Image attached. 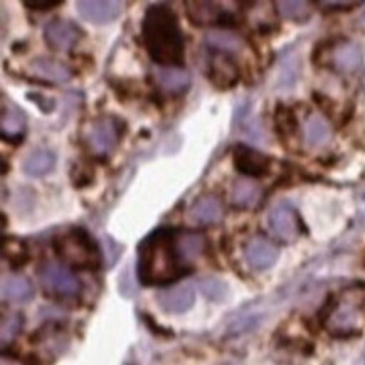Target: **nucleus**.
Masks as SVG:
<instances>
[{"label": "nucleus", "instance_id": "obj_32", "mask_svg": "<svg viewBox=\"0 0 365 365\" xmlns=\"http://www.w3.org/2000/svg\"><path fill=\"white\" fill-rule=\"evenodd\" d=\"M27 98L39 106L42 113H49V111L54 110V100H51L49 96L41 95V93H27Z\"/></svg>", "mask_w": 365, "mask_h": 365}, {"label": "nucleus", "instance_id": "obj_12", "mask_svg": "<svg viewBox=\"0 0 365 365\" xmlns=\"http://www.w3.org/2000/svg\"><path fill=\"white\" fill-rule=\"evenodd\" d=\"M157 302L165 313H179L189 312L195 302V292L190 284H180V287L167 288L157 294Z\"/></svg>", "mask_w": 365, "mask_h": 365}, {"label": "nucleus", "instance_id": "obj_23", "mask_svg": "<svg viewBox=\"0 0 365 365\" xmlns=\"http://www.w3.org/2000/svg\"><path fill=\"white\" fill-rule=\"evenodd\" d=\"M305 138L312 147H322L331 138V128L324 116L312 115L305 123Z\"/></svg>", "mask_w": 365, "mask_h": 365}, {"label": "nucleus", "instance_id": "obj_13", "mask_svg": "<svg viewBox=\"0 0 365 365\" xmlns=\"http://www.w3.org/2000/svg\"><path fill=\"white\" fill-rule=\"evenodd\" d=\"M29 69L37 78L46 79V81L63 84L71 81L74 78V71L63 61L51 59V58H36L31 61Z\"/></svg>", "mask_w": 365, "mask_h": 365}, {"label": "nucleus", "instance_id": "obj_8", "mask_svg": "<svg viewBox=\"0 0 365 365\" xmlns=\"http://www.w3.org/2000/svg\"><path fill=\"white\" fill-rule=\"evenodd\" d=\"M268 224L271 232L283 242H293L299 236V219L297 210L288 202L276 204L271 209Z\"/></svg>", "mask_w": 365, "mask_h": 365}, {"label": "nucleus", "instance_id": "obj_25", "mask_svg": "<svg viewBox=\"0 0 365 365\" xmlns=\"http://www.w3.org/2000/svg\"><path fill=\"white\" fill-rule=\"evenodd\" d=\"M276 11H278L279 16L287 21L293 22H303L310 17V4L299 2V0H292V2H276Z\"/></svg>", "mask_w": 365, "mask_h": 365}, {"label": "nucleus", "instance_id": "obj_31", "mask_svg": "<svg viewBox=\"0 0 365 365\" xmlns=\"http://www.w3.org/2000/svg\"><path fill=\"white\" fill-rule=\"evenodd\" d=\"M24 6L31 11H51V9L63 6V0H26Z\"/></svg>", "mask_w": 365, "mask_h": 365}, {"label": "nucleus", "instance_id": "obj_15", "mask_svg": "<svg viewBox=\"0 0 365 365\" xmlns=\"http://www.w3.org/2000/svg\"><path fill=\"white\" fill-rule=\"evenodd\" d=\"M330 63L340 73H352L362 63V49L350 41L335 42L330 53Z\"/></svg>", "mask_w": 365, "mask_h": 365}, {"label": "nucleus", "instance_id": "obj_21", "mask_svg": "<svg viewBox=\"0 0 365 365\" xmlns=\"http://www.w3.org/2000/svg\"><path fill=\"white\" fill-rule=\"evenodd\" d=\"M34 288L24 276H9L2 279V299L22 303L31 299Z\"/></svg>", "mask_w": 365, "mask_h": 365}, {"label": "nucleus", "instance_id": "obj_7", "mask_svg": "<svg viewBox=\"0 0 365 365\" xmlns=\"http://www.w3.org/2000/svg\"><path fill=\"white\" fill-rule=\"evenodd\" d=\"M84 31L66 19H54L44 27V41L49 49L68 51L83 39Z\"/></svg>", "mask_w": 365, "mask_h": 365}, {"label": "nucleus", "instance_id": "obj_9", "mask_svg": "<svg viewBox=\"0 0 365 365\" xmlns=\"http://www.w3.org/2000/svg\"><path fill=\"white\" fill-rule=\"evenodd\" d=\"M76 11L84 21L95 26L110 24L123 12V2L118 0H79Z\"/></svg>", "mask_w": 365, "mask_h": 365}, {"label": "nucleus", "instance_id": "obj_14", "mask_svg": "<svg viewBox=\"0 0 365 365\" xmlns=\"http://www.w3.org/2000/svg\"><path fill=\"white\" fill-rule=\"evenodd\" d=\"M247 264L255 269H268L278 259V250L264 237H255L245 247Z\"/></svg>", "mask_w": 365, "mask_h": 365}, {"label": "nucleus", "instance_id": "obj_19", "mask_svg": "<svg viewBox=\"0 0 365 365\" xmlns=\"http://www.w3.org/2000/svg\"><path fill=\"white\" fill-rule=\"evenodd\" d=\"M56 167V155L48 148H37L26 157L22 170L27 177H42Z\"/></svg>", "mask_w": 365, "mask_h": 365}, {"label": "nucleus", "instance_id": "obj_24", "mask_svg": "<svg viewBox=\"0 0 365 365\" xmlns=\"http://www.w3.org/2000/svg\"><path fill=\"white\" fill-rule=\"evenodd\" d=\"M259 187L250 180H237L231 189V202L234 207H252L259 200Z\"/></svg>", "mask_w": 365, "mask_h": 365}, {"label": "nucleus", "instance_id": "obj_29", "mask_svg": "<svg viewBox=\"0 0 365 365\" xmlns=\"http://www.w3.org/2000/svg\"><path fill=\"white\" fill-rule=\"evenodd\" d=\"M93 179H95V172H93L91 167L88 165H83V163H78V165H74L73 168V182H74V187H86L90 185Z\"/></svg>", "mask_w": 365, "mask_h": 365}, {"label": "nucleus", "instance_id": "obj_27", "mask_svg": "<svg viewBox=\"0 0 365 365\" xmlns=\"http://www.w3.org/2000/svg\"><path fill=\"white\" fill-rule=\"evenodd\" d=\"M200 292L204 293L205 298L212 299V302H222L227 294L226 283L217 278H204L200 282Z\"/></svg>", "mask_w": 365, "mask_h": 365}, {"label": "nucleus", "instance_id": "obj_4", "mask_svg": "<svg viewBox=\"0 0 365 365\" xmlns=\"http://www.w3.org/2000/svg\"><path fill=\"white\" fill-rule=\"evenodd\" d=\"M125 123L115 116H101L93 120L86 130V145L98 158H106L113 153L123 135Z\"/></svg>", "mask_w": 365, "mask_h": 365}, {"label": "nucleus", "instance_id": "obj_16", "mask_svg": "<svg viewBox=\"0 0 365 365\" xmlns=\"http://www.w3.org/2000/svg\"><path fill=\"white\" fill-rule=\"evenodd\" d=\"M189 216L194 222L202 224V226H209V224H216L224 216V207L221 200L212 195H204L195 200L189 209Z\"/></svg>", "mask_w": 365, "mask_h": 365}, {"label": "nucleus", "instance_id": "obj_28", "mask_svg": "<svg viewBox=\"0 0 365 365\" xmlns=\"http://www.w3.org/2000/svg\"><path fill=\"white\" fill-rule=\"evenodd\" d=\"M276 126H278L282 135H293L297 130V120H294L293 111H289L284 106H279L276 110Z\"/></svg>", "mask_w": 365, "mask_h": 365}, {"label": "nucleus", "instance_id": "obj_17", "mask_svg": "<svg viewBox=\"0 0 365 365\" xmlns=\"http://www.w3.org/2000/svg\"><path fill=\"white\" fill-rule=\"evenodd\" d=\"M26 133L24 111L14 105H4L2 108V138L6 142H22Z\"/></svg>", "mask_w": 365, "mask_h": 365}, {"label": "nucleus", "instance_id": "obj_20", "mask_svg": "<svg viewBox=\"0 0 365 365\" xmlns=\"http://www.w3.org/2000/svg\"><path fill=\"white\" fill-rule=\"evenodd\" d=\"M205 46H207L209 51H214V53H234V51H240L242 46H245V41H242L241 36L234 34V32L227 29H216L210 31L207 36H205Z\"/></svg>", "mask_w": 365, "mask_h": 365}, {"label": "nucleus", "instance_id": "obj_34", "mask_svg": "<svg viewBox=\"0 0 365 365\" xmlns=\"http://www.w3.org/2000/svg\"><path fill=\"white\" fill-rule=\"evenodd\" d=\"M364 86H365V78H364Z\"/></svg>", "mask_w": 365, "mask_h": 365}, {"label": "nucleus", "instance_id": "obj_3", "mask_svg": "<svg viewBox=\"0 0 365 365\" xmlns=\"http://www.w3.org/2000/svg\"><path fill=\"white\" fill-rule=\"evenodd\" d=\"M54 251L63 259V263L73 268L98 269L101 266L100 247L91 234L83 227H74L63 236L56 237Z\"/></svg>", "mask_w": 365, "mask_h": 365}, {"label": "nucleus", "instance_id": "obj_18", "mask_svg": "<svg viewBox=\"0 0 365 365\" xmlns=\"http://www.w3.org/2000/svg\"><path fill=\"white\" fill-rule=\"evenodd\" d=\"M153 78L163 91L182 93L190 86V74L182 68L158 66L153 73Z\"/></svg>", "mask_w": 365, "mask_h": 365}, {"label": "nucleus", "instance_id": "obj_30", "mask_svg": "<svg viewBox=\"0 0 365 365\" xmlns=\"http://www.w3.org/2000/svg\"><path fill=\"white\" fill-rule=\"evenodd\" d=\"M22 327L21 315H11L2 322V344L6 345L7 340H12Z\"/></svg>", "mask_w": 365, "mask_h": 365}, {"label": "nucleus", "instance_id": "obj_33", "mask_svg": "<svg viewBox=\"0 0 365 365\" xmlns=\"http://www.w3.org/2000/svg\"><path fill=\"white\" fill-rule=\"evenodd\" d=\"M320 6H325V7H334L336 11H341V9H347L350 7H357L360 6V2H320Z\"/></svg>", "mask_w": 365, "mask_h": 365}, {"label": "nucleus", "instance_id": "obj_6", "mask_svg": "<svg viewBox=\"0 0 365 365\" xmlns=\"http://www.w3.org/2000/svg\"><path fill=\"white\" fill-rule=\"evenodd\" d=\"M187 17L194 26H217L221 29H229L236 22L231 12L214 2H187Z\"/></svg>", "mask_w": 365, "mask_h": 365}, {"label": "nucleus", "instance_id": "obj_22", "mask_svg": "<svg viewBox=\"0 0 365 365\" xmlns=\"http://www.w3.org/2000/svg\"><path fill=\"white\" fill-rule=\"evenodd\" d=\"M177 247H179L180 256L184 257V261L189 264V261L195 259L200 256L205 250V237L202 234L184 231H177Z\"/></svg>", "mask_w": 365, "mask_h": 365}, {"label": "nucleus", "instance_id": "obj_2", "mask_svg": "<svg viewBox=\"0 0 365 365\" xmlns=\"http://www.w3.org/2000/svg\"><path fill=\"white\" fill-rule=\"evenodd\" d=\"M190 268L177 247L175 229L162 227L145 237L138 252V276L145 284H167L189 274Z\"/></svg>", "mask_w": 365, "mask_h": 365}, {"label": "nucleus", "instance_id": "obj_5", "mask_svg": "<svg viewBox=\"0 0 365 365\" xmlns=\"http://www.w3.org/2000/svg\"><path fill=\"white\" fill-rule=\"evenodd\" d=\"M39 279L46 292L58 297H74L81 289V282L78 276L64 264L46 263L39 269Z\"/></svg>", "mask_w": 365, "mask_h": 365}, {"label": "nucleus", "instance_id": "obj_10", "mask_svg": "<svg viewBox=\"0 0 365 365\" xmlns=\"http://www.w3.org/2000/svg\"><path fill=\"white\" fill-rule=\"evenodd\" d=\"M232 162L237 172L242 175L261 179L269 174L271 160L257 150L247 147V145H236L232 152Z\"/></svg>", "mask_w": 365, "mask_h": 365}, {"label": "nucleus", "instance_id": "obj_1", "mask_svg": "<svg viewBox=\"0 0 365 365\" xmlns=\"http://www.w3.org/2000/svg\"><path fill=\"white\" fill-rule=\"evenodd\" d=\"M142 39L145 49L158 66L180 68L185 61V39L179 17L167 4L150 6L143 16Z\"/></svg>", "mask_w": 365, "mask_h": 365}, {"label": "nucleus", "instance_id": "obj_26", "mask_svg": "<svg viewBox=\"0 0 365 365\" xmlns=\"http://www.w3.org/2000/svg\"><path fill=\"white\" fill-rule=\"evenodd\" d=\"M4 257L9 259L14 268H21L27 263L29 259V252H27L26 246L19 241H6V245L2 247Z\"/></svg>", "mask_w": 365, "mask_h": 365}, {"label": "nucleus", "instance_id": "obj_11", "mask_svg": "<svg viewBox=\"0 0 365 365\" xmlns=\"http://www.w3.org/2000/svg\"><path fill=\"white\" fill-rule=\"evenodd\" d=\"M210 53L212 54H210L207 69H205L207 79L219 90H229L240 81V69L227 54L214 53V51Z\"/></svg>", "mask_w": 365, "mask_h": 365}]
</instances>
